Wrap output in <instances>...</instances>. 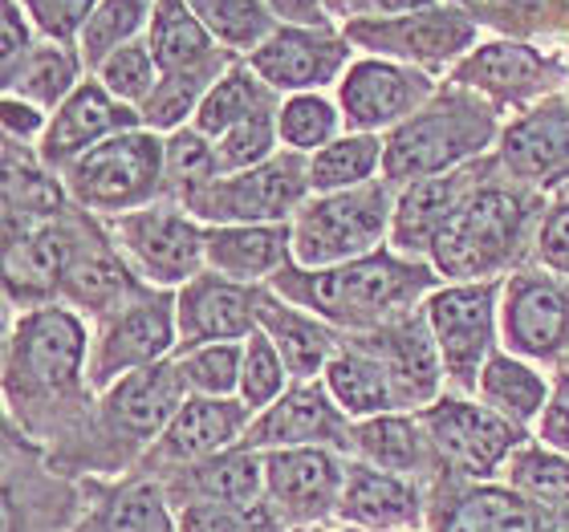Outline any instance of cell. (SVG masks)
Segmentation results:
<instances>
[{"instance_id": "cell-12", "label": "cell", "mask_w": 569, "mask_h": 532, "mask_svg": "<svg viewBox=\"0 0 569 532\" xmlns=\"http://www.w3.org/2000/svg\"><path fill=\"white\" fill-rule=\"evenodd\" d=\"M431 73L387 58H358L338 82V110L350 134L395 131L436 94Z\"/></svg>"}, {"instance_id": "cell-22", "label": "cell", "mask_w": 569, "mask_h": 532, "mask_svg": "<svg viewBox=\"0 0 569 532\" xmlns=\"http://www.w3.org/2000/svg\"><path fill=\"white\" fill-rule=\"evenodd\" d=\"M350 414L318 382H293L269 411L249 426V448H321V443H355L346 431Z\"/></svg>"}, {"instance_id": "cell-26", "label": "cell", "mask_w": 569, "mask_h": 532, "mask_svg": "<svg viewBox=\"0 0 569 532\" xmlns=\"http://www.w3.org/2000/svg\"><path fill=\"white\" fill-rule=\"evenodd\" d=\"M151 289L154 284L139 281L131 264L122 261V252L114 249V240L94 237V240H86V249L78 252V261L61 277L58 301L107 321L110 313L127 309L131 301L151 293Z\"/></svg>"}, {"instance_id": "cell-45", "label": "cell", "mask_w": 569, "mask_h": 532, "mask_svg": "<svg viewBox=\"0 0 569 532\" xmlns=\"http://www.w3.org/2000/svg\"><path fill=\"white\" fill-rule=\"evenodd\" d=\"M94 78L107 86L119 102L139 110L142 102L154 94V86H159V66H154V53H151V46H147V37L114 49V53L102 61V70H98Z\"/></svg>"}, {"instance_id": "cell-5", "label": "cell", "mask_w": 569, "mask_h": 532, "mask_svg": "<svg viewBox=\"0 0 569 532\" xmlns=\"http://www.w3.org/2000/svg\"><path fill=\"white\" fill-rule=\"evenodd\" d=\"M61 183L82 212L127 215L167 191V142L154 131H122L61 167Z\"/></svg>"}, {"instance_id": "cell-37", "label": "cell", "mask_w": 569, "mask_h": 532, "mask_svg": "<svg viewBox=\"0 0 569 532\" xmlns=\"http://www.w3.org/2000/svg\"><path fill=\"white\" fill-rule=\"evenodd\" d=\"M151 17H154V0H98L94 17L86 21L82 37H78V53H82V66L90 70V78L102 70V61L114 49L147 37Z\"/></svg>"}, {"instance_id": "cell-55", "label": "cell", "mask_w": 569, "mask_h": 532, "mask_svg": "<svg viewBox=\"0 0 569 532\" xmlns=\"http://www.w3.org/2000/svg\"><path fill=\"white\" fill-rule=\"evenodd\" d=\"M0 122H4V139L29 142V139H41V134H46L49 114L41 107H33V102H24V98L4 94V114H0Z\"/></svg>"}, {"instance_id": "cell-34", "label": "cell", "mask_w": 569, "mask_h": 532, "mask_svg": "<svg viewBox=\"0 0 569 532\" xmlns=\"http://www.w3.org/2000/svg\"><path fill=\"white\" fill-rule=\"evenodd\" d=\"M264 484V463L252 448L220 451L212 460H200L191 475L176 480V492L203 504H232V509H252Z\"/></svg>"}, {"instance_id": "cell-57", "label": "cell", "mask_w": 569, "mask_h": 532, "mask_svg": "<svg viewBox=\"0 0 569 532\" xmlns=\"http://www.w3.org/2000/svg\"><path fill=\"white\" fill-rule=\"evenodd\" d=\"M277 24H306V29H333L330 0H264Z\"/></svg>"}, {"instance_id": "cell-46", "label": "cell", "mask_w": 569, "mask_h": 532, "mask_svg": "<svg viewBox=\"0 0 569 532\" xmlns=\"http://www.w3.org/2000/svg\"><path fill=\"white\" fill-rule=\"evenodd\" d=\"M284 379H289V367H284L281 350L269 342V333L257 330L252 338H244V367H240V399L249 402L252 414L269 411L277 399L284 394Z\"/></svg>"}, {"instance_id": "cell-30", "label": "cell", "mask_w": 569, "mask_h": 532, "mask_svg": "<svg viewBox=\"0 0 569 532\" xmlns=\"http://www.w3.org/2000/svg\"><path fill=\"white\" fill-rule=\"evenodd\" d=\"M252 406L244 399H203V394H188L176 419L167 423L159 435V460L176 463H200L212 460L232 443V439L249 426Z\"/></svg>"}, {"instance_id": "cell-33", "label": "cell", "mask_w": 569, "mask_h": 532, "mask_svg": "<svg viewBox=\"0 0 569 532\" xmlns=\"http://www.w3.org/2000/svg\"><path fill=\"white\" fill-rule=\"evenodd\" d=\"M277 90L269 82H264L261 73L252 70L249 61L240 58L232 70L220 78V82L208 90V98L200 102V110H196V119H191V127L200 134H208V139H220V134H228L232 127H240L244 119H252V114H261V110H277L281 102H277Z\"/></svg>"}, {"instance_id": "cell-16", "label": "cell", "mask_w": 569, "mask_h": 532, "mask_svg": "<svg viewBox=\"0 0 569 532\" xmlns=\"http://www.w3.org/2000/svg\"><path fill=\"white\" fill-rule=\"evenodd\" d=\"M419 419L439 455L463 475H492L521 443V426L468 399H439Z\"/></svg>"}, {"instance_id": "cell-29", "label": "cell", "mask_w": 569, "mask_h": 532, "mask_svg": "<svg viewBox=\"0 0 569 532\" xmlns=\"http://www.w3.org/2000/svg\"><path fill=\"white\" fill-rule=\"evenodd\" d=\"M147 46L154 53L159 78H183V73L203 70H232L237 53H228L200 17L188 9V0H154V17L147 29Z\"/></svg>"}, {"instance_id": "cell-21", "label": "cell", "mask_w": 569, "mask_h": 532, "mask_svg": "<svg viewBox=\"0 0 569 532\" xmlns=\"http://www.w3.org/2000/svg\"><path fill=\"white\" fill-rule=\"evenodd\" d=\"M355 342L387 367L399 406H419L423 411V406L436 402L439 382H443L448 370H443V358H439V345L431 338L423 309L391 321V325H382V330L355 333Z\"/></svg>"}, {"instance_id": "cell-3", "label": "cell", "mask_w": 569, "mask_h": 532, "mask_svg": "<svg viewBox=\"0 0 569 532\" xmlns=\"http://www.w3.org/2000/svg\"><path fill=\"white\" fill-rule=\"evenodd\" d=\"M533 200L517 183L488 179L431 244V269L451 284L492 281L521 257Z\"/></svg>"}, {"instance_id": "cell-10", "label": "cell", "mask_w": 569, "mask_h": 532, "mask_svg": "<svg viewBox=\"0 0 569 532\" xmlns=\"http://www.w3.org/2000/svg\"><path fill=\"white\" fill-rule=\"evenodd\" d=\"M500 313V284L497 281H468V284H439L423 301V318L431 325V338L439 345L443 370L451 387L476 391L480 370L492 358Z\"/></svg>"}, {"instance_id": "cell-13", "label": "cell", "mask_w": 569, "mask_h": 532, "mask_svg": "<svg viewBox=\"0 0 569 532\" xmlns=\"http://www.w3.org/2000/svg\"><path fill=\"white\" fill-rule=\"evenodd\" d=\"M448 82L468 86L492 107H521L529 98H541L546 90L566 82V66L553 53H541L525 37H492L451 66Z\"/></svg>"}, {"instance_id": "cell-48", "label": "cell", "mask_w": 569, "mask_h": 532, "mask_svg": "<svg viewBox=\"0 0 569 532\" xmlns=\"http://www.w3.org/2000/svg\"><path fill=\"white\" fill-rule=\"evenodd\" d=\"M512 484L521 488V496L549 512L569 516V460L549 455V451H521L512 460Z\"/></svg>"}, {"instance_id": "cell-54", "label": "cell", "mask_w": 569, "mask_h": 532, "mask_svg": "<svg viewBox=\"0 0 569 532\" xmlns=\"http://www.w3.org/2000/svg\"><path fill=\"white\" fill-rule=\"evenodd\" d=\"M41 33L21 9V0H4V17H0V78H9L29 53L37 49Z\"/></svg>"}, {"instance_id": "cell-43", "label": "cell", "mask_w": 569, "mask_h": 532, "mask_svg": "<svg viewBox=\"0 0 569 532\" xmlns=\"http://www.w3.org/2000/svg\"><path fill=\"white\" fill-rule=\"evenodd\" d=\"M338 122H342L338 107L321 94H293L277 110V134L297 154H318L321 147H330Z\"/></svg>"}, {"instance_id": "cell-1", "label": "cell", "mask_w": 569, "mask_h": 532, "mask_svg": "<svg viewBox=\"0 0 569 532\" xmlns=\"http://www.w3.org/2000/svg\"><path fill=\"white\" fill-rule=\"evenodd\" d=\"M269 289L338 330L370 333L416 313L419 301L439 289V272L416 257L379 249L333 269H301L289 261L269 277Z\"/></svg>"}, {"instance_id": "cell-32", "label": "cell", "mask_w": 569, "mask_h": 532, "mask_svg": "<svg viewBox=\"0 0 569 532\" xmlns=\"http://www.w3.org/2000/svg\"><path fill=\"white\" fill-rule=\"evenodd\" d=\"M82 53L78 46H61V41H37V49L4 78V94H17L33 102L49 114L58 110L66 98L82 86Z\"/></svg>"}, {"instance_id": "cell-24", "label": "cell", "mask_w": 569, "mask_h": 532, "mask_svg": "<svg viewBox=\"0 0 569 532\" xmlns=\"http://www.w3.org/2000/svg\"><path fill=\"white\" fill-rule=\"evenodd\" d=\"M183 399H188V387L179 379L176 362H159V367L134 370V374L114 382L102 411H107L114 435H134V443H142L151 435H163Z\"/></svg>"}, {"instance_id": "cell-53", "label": "cell", "mask_w": 569, "mask_h": 532, "mask_svg": "<svg viewBox=\"0 0 569 532\" xmlns=\"http://www.w3.org/2000/svg\"><path fill=\"white\" fill-rule=\"evenodd\" d=\"M179 532H273L264 512L232 509V504H188L179 516Z\"/></svg>"}, {"instance_id": "cell-58", "label": "cell", "mask_w": 569, "mask_h": 532, "mask_svg": "<svg viewBox=\"0 0 569 532\" xmlns=\"http://www.w3.org/2000/svg\"><path fill=\"white\" fill-rule=\"evenodd\" d=\"M541 435H546V443H553L558 451H569V367L561 370L558 391H553V399H549V406H546Z\"/></svg>"}, {"instance_id": "cell-44", "label": "cell", "mask_w": 569, "mask_h": 532, "mask_svg": "<svg viewBox=\"0 0 569 532\" xmlns=\"http://www.w3.org/2000/svg\"><path fill=\"white\" fill-rule=\"evenodd\" d=\"M212 179H220L216 139L200 134L196 127H179L176 134H167V191H176L179 203L203 191Z\"/></svg>"}, {"instance_id": "cell-15", "label": "cell", "mask_w": 569, "mask_h": 532, "mask_svg": "<svg viewBox=\"0 0 569 532\" xmlns=\"http://www.w3.org/2000/svg\"><path fill=\"white\" fill-rule=\"evenodd\" d=\"M355 46L342 29H306V24H277L261 49H252L249 66L273 86L277 94H318L321 86L342 82L350 70Z\"/></svg>"}, {"instance_id": "cell-38", "label": "cell", "mask_w": 569, "mask_h": 532, "mask_svg": "<svg viewBox=\"0 0 569 532\" xmlns=\"http://www.w3.org/2000/svg\"><path fill=\"white\" fill-rule=\"evenodd\" d=\"M382 167V139L379 134H346L309 154V188L313 195H330V191L362 188L375 179Z\"/></svg>"}, {"instance_id": "cell-27", "label": "cell", "mask_w": 569, "mask_h": 532, "mask_svg": "<svg viewBox=\"0 0 569 532\" xmlns=\"http://www.w3.org/2000/svg\"><path fill=\"white\" fill-rule=\"evenodd\" d=\"M257 330L269 333V342L281 350L284 367H289V379L297 382H309L338 354V338H333L330 321L313 318L309 309L284 301L269 284L257 289Z\"/></svg>"}, {"instance_id": "cell-25", "label": "cell", "mask_w": 569, "mask_h": 532, "mask_svg": "<svg viewBox=\"0 0 569 532\" xmlns=\"http://www.w3.org/2000/svg\"><path fill=\"white\" fill-rule=\"evenodd\" d=\"M203 261L228 281L269 284L277 269L293 261V224H208Z\"/></svg>"}, {"instance_id": "cell-7", "label": "cell", "mask_w": 569, "mask_h": 532, "mask_svg": "<svg viewBox=\"0 0 569 532\" xmlns=\"http://www.w3.org/2000/svg\"><path fill=\"white\" fill-rule=\"evenodd\" d=\"M346 41L355 49H367V58L403 61L416 70H448L480 46V24L472 12L456 9L451 0L431 4L419 12L399 17H358L342 21Z\"/></svg>"}, {"instance_id": "cell-23", "label": "cell", "mask_w": 569, "mask_h": 532, "mask_svg": "<svg viewBox=\"0 0 569 532\" xmlns=\"http://www.w3.org/2000/svg\"><path fill=\"white\" fill-rule=\"evenodd\" d=\"M500 167L521 183H553L569 171V102L549 98L500 131Z\"/></svg>"}, {"instance_id": "cell-20", "label": "cell", "mask_w": 569, "mask_h": 532, "mask_svg": "<svg viewBox=\"0 0 569 532\" xmlns=\"http://www.w3.org/2000/svg\"><path fill=\"white\" fill-rule=\"evenodd\" d=\"M257 289L261 284L228 281L220 272L191 277L176 297L179 354L212 342H244L257 333Z\"/></svg>"}, {"instance_id": "cell-36", "label": "cell", "mask_w": 569, "mask_h": 532, "mask_svg": "<svg viewBox=\"0 0 569 532\" xmlns=\"http://www.w3.org/2000/svg\"><path fill=\"white\" fill-rule=\"evenodd\" d=\"M480 399L497 414H505L509 423L525 426L533 423L537 414H546L549 406V382L537 374L533 367H525L521 358L512 354H492L480 370Z\"/></svg>"}, {"instance_id": "cell-4", "label": "cell", "mask_w": 569, "mask_h": 532, "mask_svg": "<svg viewBox=\"0 0 569 532\" xmlns=\"http://www.w3.org/2000/svg\"><path fill=\"white\" fill-rule=\"evenodd\" d=\"M395 191L387 179H370L362 188L309 195L293 215V264L333 269L379 252L395 224Z\"/></svg>"}, {"instance_id": "cell-52", "label": "cell", "mask_w": 569, "mask_h": 532, "mask_svg": "<svg viewBox=\"0 0 569 532\" xmlns=\"http://www.w3.org/2000/svg\"><path fill=\"white\" fill-rule=\"evenodd\" d=\"M537 261L558 277H569V179L553 188V200L537 224Z\"/></svg>"}, {"instance_id": "cell-17", "label": "cell", "mask_w": 569, "mask_h": 532, "mask_svg": "<svg viewBox=\"0 0 569 532\" xmlns=\"http://www.w3.org/2000/svg\"><path fill=\"white\" fill-rule=\"evenodd\" d=\"M497 163L500 159H472V163L451 167V171H439V175L416 179V183L399 188L395 224H391L395 252H403V257L431 252L436 237L456 220V212H460L463 203L472 200L476 191L492 179Z\"/></svg>"}, {"instance_id": "cell-31", "label": "cell", "mask_w": 569, "mask_h": 532, "mask_svg": "<svg viewBox=\"0 0 569 532\" xmlns=\"http://www.w3.org/2000/svg\"><path fill=\"white\" fill-rule=\"evenodd\" d=\"M321 374H326V391L350 419H375V414H391L399 406L387 367L358 342L342 345Z\"/></svg>"}, {"instance_id": "cell-19", "label": "cell", "mask_w": 569, "mask_h": 532, "mask_svg": "<svg viewBox=\"0 0 569 532\" xmlns=\"http://www.w3.org/2000/svg\"><path fill=\"white\" fill-rule=\"evenodd\" d=\"M139 127H142L139 110L119 102L98 78H86V82L49 114V127H46V134H41L37 159H41L49 171L61 175V167H70L73 159L86 154L90 147L114 139V134H122V131H139Z\"/></svg>"}, {"instance_id": "cell-18", "label": "cell", "mask_w": 569, "mask_h": 532, "mask_svg": "<svg viewBox=\"0 0 569 532\" xmlns=\"http://www.w3.org/2000/svg\"><path fill=\"white\" fill-rule=\"evenodd\" d=\"M86 240L90 232L82 215L61 212L24 232L21 240L4 244V284L12 301H21L24 309L49 305V297H58L61 289V277L86 249Z\"/></svg>"}, {"instance_id": "cell-39", "label": "cell", "mask_w": 569, "mask_h": 532, "mask_svg": "<svg viewBox=\"0 0 569 532\" xmlns=\"http://www.w3.org/2000/svg\"><path fill=\"white\" fill-rule=\"evenodd\" d=\"M188 9L237 58H249L252 49H261L277 29V17L264 0H188Z\"/></svg>"}, {"instance_id": "cell-14", "label": "cell", "mask_w": 569, "mask_h": 532, "mask_svg": "<svg viewBox=\"0 0 569 532\" xmlns=\"http://www.w3.org/2000/svg\"><path fill=\"white\" fill-rule=\"evenodd\" d=\"M500 333L512 354L553 362L569 350V277L509 272L500 284Z\"/></svg>"}, {"instance_id": "cell-9", "label": "cell", "mask_w": 569, "mask_h": 532, "mask_svg": "<svg viewBox=\"0 0 569 532\" xmlns=\"http://www.w3.org/2000/svg\"><path fill=\"white\" fill-rule=\"evenodd\" d=\"M107 237L154 289L188 284L203 272V228L183 203H151L139 212L110 215Z\"/></svg>"}, {"instance_id": "cell-6", "label": "cell", "mask_w": 569, "mask_h": 532, "mask_svg": "<svg viewBox=\"0 0 569 532\" xmlns=\"http://www.w3.org/2000/svg\"><path fill=\"white\" fill-rule=\"evenodd\" d=\"M4 387L17 406L24 402H66L82 391L86 374V325L66 305L24 309L9 338Z\"/></svg>"}, {"instance_id": "cell-2", "label": "cell", "mask_w": 569, "mask_h": 532, "mask_svg": "<svg viewBox=\"0 0 569 532\" xmlns=\"http://www.w3.org/2000/svg\"><path fill=\"white\" fill-rule=\"evenodd\" d=\"M500 134L497 107L468 86L443 82L407 122L382 139V175L391 188L485 159Z\"/></svg>"}, {"instance_id": "cell-41", "label": "cell", "mask_w": 569, "mask_h": 532, "mask_svg": "<svg viewBox=\"0 0 569 532\" xmlns=\"http://www.w3.org/2000/svg\"><path fill=\"white\" fill-rule=\"evenodd\" d=\"M448 532H537L533 509L512 492L480 488L463 496L448 516Z\"/></svg>"}, {"instance_id": "cell-11", "label": "cell", "mask_w": 569, "mask_h": 532, "mask_svg": "<svg viewBox=\"0 0 569 532\" xmlns=\"http://www.w3.org/2000/svg\"><path fill=\"white\" fill-rule=\"evenodd\" d=\"M179 345V325H176V301L159 289L147 297L131 301L127 309L110 313L102 321V333L90 354V387L94 391H110L119 379L134 374V370L159 367L167 354Z\"/></svg>"}, {"instance_id": "cell-56", "label": "cell", "mask_w": 569, "mask_h": 532, "mask_svg": "<svg viewBox=\"0 0 569 532\" xmlns=\"http://www.w3.org/2000/svg\"><path fill=\"white\" fill-rule=\"evenodd\" d=\"M443 4V0H330V12L342 21H358V17H399V12H419Z\"/></svg>"}, {"instance_id": "cell-42", "label": "cell", "mask_w": 569, "mask_h": 532, "mask_svg": "<svg viewBox=\"0 0 569 532\" xmlns=\"http://www.w3.org/2000/svg\"><path fill=\"white\" fill-rule=\"evenodd\" d=\"M355 448L379 472H411L419 463V431L403 414H375L355 431Z\"/></svg>"}, {"instance_id": "cell-50", "label": "cell", "mask_w": 569, "mask_h": 532, "mask_svg": "<svg viewBox=\"0 0 569 532\" xmlns=\"http://www.w3.org/2000/svg\"><path fill=\"white\" fill-rule=\"evenodd\" d=\"M480 24H492L505 37L569 33V0H497Z\"/></svg>"}, {"instance_id": "cell-49", "label": "cell", "mask_w": 569, "mask_h": 532, "mask_svg": "<svg viewBox=\"0 0 569 532\" xmlns=\"http://www.w3.org/2000/svg\"><path fill=\"white\" fill-rule=\"evenodd\" d=\"M90 532H176L171 516H167L163 492L151 484L127 488L122 496H114L107 509L98 512V521Z\"/></svg>"}, {"instance_id": "cell-40", "label": "cell", "mask_w": 569, "mask_h": 532, "mask_svg": "<svg viewBox=\"0 0 569 532\" xmlns=\"http://www.w3.org/2000/svg\"><path fill=\"white\" fill-rule=\"evenodd\" d=\"M171 362H176L179 379H183L188 394H203V399H232V391H240L244 342L196 345V350L176 354Z\"/></svg>"}, {"instance_id": "cell-51", "label": "cell", "mask_w": 569, "mask_h": 532, "mask_svg": "<svg viewBox=\"0 0 569 532\" xmlns=\"http://www.w3.org/2000/svg\"><path fill=\"white\" fill-rule=\"evenodd\" d=\"M21 9L29 12V21L37 24V33L46 41L78 46L86 21L94 17L98 0H21Z\"/></svg>"}, {"instance_id": "cell-28", "label": "cell", "mask_w": 569, "mask_h": 532, "mask_svg": "<svg viewBox=\"0 0 569 532\" xmlns=\"http://www.w3.org/2000/svg\"><path fill=\"white\" fill-rule=\"evenodd\" d=\"M264 480L277 509L293 521L321 516L338 500L342 468L326 448H277L264 460Z\"/></svg>"}, {"instance_id": "cell-8", "label": "cell", "mask_w": 569, "mask_h": 532, "mask_svg": "<svg viewBox=\"0 0 569 532\" xmlns=\"http://www.w3.org/2000/svg\"><path fill=\"white\" fill-rule=\"evenodd\" d=\"M313 195L306 154H273L269 163L212 179L188 195L183 208L208 224H289V215Z\"/></svg>"}, {"instance_id": "cell-47", "label": "cell", "mask_w": 569, "mask_h": 532, "mask_svg": "<svg viewBox=\"0 0 569 532\" xmlns=\"http://www.w3.org/2000/svg\"><path fill=\"white\" fill-rule=\"evenodd\" d=\"M277 110H261V114H252V119H244L240 127L216 139L220 175H237V171H249V167H261L273 159V147L281 139L277 134Z\"/></svg>"}, {"instance_id": "cell-35", "label": "cell", "mask_w": 569, "mask_h": 532, "mask_svg": "<svg viewBox=\"0 0 569 532\" xmlns=\"http://www.w3.org/2000/svg\"><path fill=\"white\" fill-rule=\"evenodd\" d=\"M342 516L367 529H399L419 516V500L399 475L379 468H350L342 488Z\"/></svg>"}, {"instance_id": "cell-59", "label": "cell", "mask_w": 569, "mask_h": 532, "mask_svg": "<svg viewBox=\"0 0 569 532\" xmlns=\"http://www.w3.org/2000/svg\"><path fill=\"white\" fill-rule=\"evenodd\" d=\"M451 4H456V9H463V12H472L476 24H480V17H485V12L492 9L497 0H451Z\"/></svg>"}]
</instances>
